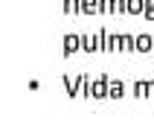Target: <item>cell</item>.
<instances>
[{
	"label": "cell",
	"instance_id": "obj_1",
	"mask_svg": "<svg viewBox=\"0 0 154 140\" xmlns=\"http://www.w3.org/2000/svg\"><path fill=\"white\" fill-rule=\"evenodd\" d=\"M79 50H82V35L79 32H67L64 35V50H61V56L70 59V56H76Z\"/></svg>",
	"mask_w": 154,
	"mask_h": 140
},
{
	"label": "cell",
	"instance_id": "obj_2",
	"mask_svg": "<svg viewBox=\"0 0 154 140\" xmlns=\"http://www.w3.org/2000/svg\"><path fill=\"white\" fill-rule=\"evenodd\" d=\"M82 50L85 52H102V29L99 32H93V35H82Z\"/></svg>",
	"mask_w": 154,
	"mask_h": 140
},
{
	"label": "cell",
	"instance_id": "obj_3",
	"mask_svg": "<svg viewBox=\"0 0 154 140\" xmlns=\"http://www.w3.org/2000/svg\"><path fill=\"white\" fill-rule=\"evenodd\" d=\"M108 88H111V76L99 73L93 79V99H108Z\"/></svg>",
	"mask_w": 154,
	"mask_h": 140
},
{
	"label": "cell",
	"instance_id": "obj_4",
	"mask_svg": "<svg viewBox=\"0 0 154 140\" xmlns=\"http://www.w3.org/2000/svg\"><path fill=\"white\" fill-rule=\"evenodd\" d=\"M102 15H128V0H102Z\"/></svg>",
	"mask_w": 154,
	"mask_h": 140
},
{
	"label": "cell",
	"instance_id": "obj_5",
	"mask_svg": "<svg viewBox=\"0 0 154 140\" xmlns=\"http://www.w3.org/2000/svg\"><path fill=\"white\" fill-rule=\"evenodd\" d=\"M119 50V35L111 29H102V52H116Z\"/></svg>",
	"mask_w": 154,
	"mask_h": 140
},
{
	"label": "cell",
	"instance_id": "obj_6",
	"mask_svg": "<svg viewBox=\"0 0 154 140\" xmlns=\"http://www.w3.org/2000/svg\"><path fill=\"white\" fill-rule=\"evenodd\" d=\"M137 52H154V35H148V32L137 35Z\"/></svg>",
	"mask_w": 154,
	"mask_h": 140
},
{
	"label": "cell",
	"instance_id": "obj_7",
	"mask_svg": "<svg viewBox=\"0 0 154 140\" xmlns=\"http://www.w3.org/2000/svg\"><path fill=\"white\" fill-rule=\"evenodd\" d=\"M119 52H137V35L122 32L119 35Z\"/></svg>",
	"mask_w": 154,
	"mask_h": 140
},
{
	"label": "cell",
	"instance_id": "obj_8",
	"mask_svg": "<svg viewBox=\"0 0 154 140\" xmlns=\"http://www.w3.org/2000/svg\"><path fill=\"white\" fill-rule=\"evenodd\" d=\"M82 15H102V0H82Z\"/></svg>",
	"mask_w": 154,
	"mask_h": 140
},
{
	"label": "cell",
	"instance_id": "obj_9",
	"mask_svg": "<svg viewBox=\"0 0 154 140\" xmlns=\"http://www.w3.org/2000/svg\"><path fill=\"white\" fill-rule=\"evenodd\" d=\"M122 96H125V82H122V79H111L108 99H122Z\"/></svg>",
	"mask_w": 154,
	"mask_h": 140
},
{
	"label": "cell",
	"instance_id": "obj_10",
	"mask_svg": "<svg viewBox=\"0 0 154 140\" xmlns=\"http://www.w3.org/2000/svg\"><path fill=\"white\" fill-rule=\"evenodd\" d=\"M61 12L64 15H82V0H64L61 3Z\"/></svg>",
	"mask_w": 154,
	"mask_h": 140
},
{
	"label": "cell",
	"instance_id": "obj_11",
	"mask_svg": "<svg viewBox=\"0 0 154 140\" xmlns=\"http://www.w3.org/2000/svg\"><path fill=\"white\" fill-rule=\"evenodd\" d=\"M134 96H137V99L148 96V79H137V82H134Z\"/></svg>",
	"mask_w": 154,
	"mask_h": 140
},
{
	"label": "cell",
	"instance_id": "obj_12",
	"mask_svg": "<svg viewBox=\"0 0 154 140\" xmlns=\"http://www.w3.org/2000/svg\"><path fill=\"white\" fill-rule=\"evenodd\" d=\"M146 12V0H128V15H143Z\"/></svg>",
	"mask_w": 154,
	"mask_h": 140
},
{
	"label": "cell",
	"instance_id": "obj_13",
	"mask_svg": "<svg viewBox=\"0 0 154 140\" xmlns=\"http://www.w3.org/2000/svg\"><path fill=\"white\" fill-rule=\"evenodd\" d=\"M148 99H154V79H148Z\"/></svg>",
	"mask_w": 154,
	"mask_h": 140
},
{
	"label": "cell",
	"instance_id": "obj_14",
	"mask_svg": "<svg viewBox=\"0 0 154 140\" xmlns=\"http://www.w3.org/2000/svg\"><path fill=\"white\" fill-rule=\"evenodd\" d=\"M143 18H146V21H154V9H146V12H143Z\"/></svg>",
	"mask_w": 154,
	"mask_h": 140
}]
</instances>
